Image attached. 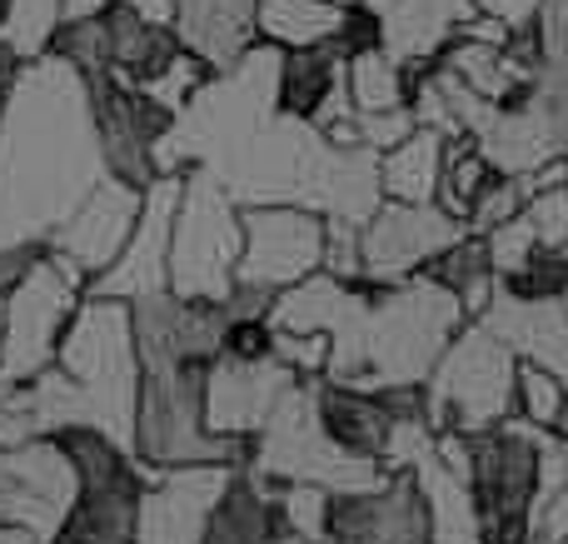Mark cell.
<instances>
[{
	"label": "cell",
	"instance_id": "cell-1",
	"mask_svg": "<svg viewBox=\"0 0 568 544\" xmlns=\"http://www.w3.org/2000/svg\"><path fill=\"white\" fill-rule=\"evenodd\" d=\"M110 175L90 90L70 60H26L0 100V250H40Z\"/></svg>",
	"mask_w": 568,
	"mask_h": 544
},
{
	"label": "cell",
	"instance_id": "cell-2",
	"mask_svg": "<svg viewBox=\"0 0 568 544\" xmlns=\"http://www.w3.org/2000/svg\"><path fill=\"white\" fill-rule=\"evenodd\" d=\"M40 435L65 425H95L125 450H135L140 415V345L125 300L85 295L70 315L60 355L50 370L26 380Z\"/></svg>",
	"mask_w": 568,
	"mask_h": 544
},
{
	"label": "cell",
	"instance_id": "cell-3",
	"mask_svg": "<svg viewBox=\"0 0 568 544\" xmlns=\"http://www.w3.org/2000/svg\"><path fill=\"white\" fill-rule=\"evenodd\" d=\"M544 435L529 420H504L469 435V495L484 544H534V510L544 495Z\"/></svg>",
	"mask_w": 568,
	"mask_h": 544
},
{
	"label": "cell",
	"instance_id": "cell-4",
	"mask_svg": "<svg viewBox=\"0 0 568 544\" xmlns=\"http://www.w3.org/2000/svg\"><path fill=\"white\" fill-rule=\"evenodd\" d=\"M240 240H245L240 235V200L205 165H190L180 175L175 225H170V290L225 300L235 290Z\"/></svg>",
	"mask_w": 568,
	"mask_h": 544
},
{
	"label": "cell",
	"instance_id": "cell-5",
	"mask_svg": "<svg viewBox=\"0 0 568 544\" xmlns=\"http://www.w3.org/2000/svg\"><path fill=\"white\" fill-rule=\"evenodd\" d=\"M85 270L70 265L60 250H40L20 280L6 290V345H0V380H36L55 365L70 315L85 300Z\"/></svg>",
	"mask_w": 568,
	"mask_h": 544
},
{
	"label": "cell",
	"instance_id": "cell-6",
	"mask_svg": "<svg viewBox=\"0 0 568 544\" xmlns=\"http://www.w3.org/2000/svg\"><path fill=\"white\" fill-rule=\"evenodd\" d=\"M514 385H519L514 345L494 335L489 325L469 320L429 375L434 420H439V430H464V435L494 430L514 420Z\"/></svg>",
	"mask_w": 568,
	"mask_h": 544
},
{
	"label": "cell",
	"instance_id": "cell-7",
	"mask_svg": "<svg viewBox=\"0 0 568 544\" xmlns=\"http://www.w3.org/2000/svg\"><path fill=\"white\" fill-rule=\"evenodd\" d=\"M240 265L235 285L290 290L324 270L329 220L310 205H240Z\"/></svg>",
	"mask_w": 568,
	"mask_h": 544
},
{
	"label": "cell",
	"instance_id": "cell-8",
	"mask_svg": "<svg viewBox=\"0 0 568 544\" xmlns=\"http://www.w3.org/2000/svg\"><path fill=\"white\" fill-rule=\"evenodd\" d=\"M320 544H434L429 495L414 470H394L379 485L329 490Z\"/></svg>",
	"mask_w": 568,
	"mask_h": 544
},
{
	"label": "cell",
	"instance_id": "cell-9",
	"mask_svg": "<svg viewBox=\"0 0 568 544\" xmlns=\"http://www.w3.org/2000/svg\"><path fill=\"white\" fill-rule=\"evenodd\" d=\"M459 235H469L459 215L434 200V205H404V200H384L359 230V255H364V280H379V285H394V280L424 275L434 255L444 245H454Z\"/></svg>",
	"mask_w": 568,
	"mask_h": 544
},
{
	"label": "cell",
	"instance_id": "cell-10",
	"mask_svg": "<svg viewBox=\"0 0 568 544\" xmlns=\"http://www.w3.org/2000/svg\"><path fill=\"white\" fill-rule=\"evenodd\" d=\"M235 465H170L155 470L140 500V544H205L220 495Z\"/></svg>",
	"mask_w": 568,
	"mask_h": 544
},
{
	"label": "cell",
	"instance_id": "cell-11",
	"mask_svg": "<svg viewBox=\"0 0 568 544\" xmlns=\"http://www.w3.org/2000/svg\"><path fill=\"white\" fill-rule=\"evenodd\" d=\"M175 200H180V175H155L145 185V210H140L135 235L125 240V250L115 255V265H105L85 285V295L105 300H140L170 290V225H175Z\"/></svg>",
	"mask_w": 568,
	"mask_h": 544
},
{
	"label": "cell",
	"instance_id": "cell-12",
	"mask_svg": "<svg viewBox=\"0 0 568 544\" xmlns=\"http://www.w3.org/2000/svg\"><path fill=\"white\" fill-rule=\"evenodd\" d=\"M294 370L284 365L280 355L270 360H240V355H225L205 370V425L215 435H235V440H250L265 430V420L275 415L280 395L294 385Z\"/></svg>",
	"mask_w": 568,
	"mask_h": 544
},
{
	"label": "cell",
	"instance_id": "cell-13",
	"mask_svg": "<svg viewBox=\"0 0 568 544\" xmlns=\"http://www.w3.org/2000/svg\"><path fill=\"white\" fill-rule=\"evenodd\" d=\"M140 210H145V190L120 180V175H105L85 200H80L75 215L50 235V250H60L70 265L85 270V280H95L105 265H115L125 240L135 235Z\"/></svg>",
	"mask_w": 568,
	"mask_h": 544
},
{
	"label": "cell",
	"instance_id": "cell-14",
	"mask_svg": "<svg viewBox=\"0 0 568 544\" xmlns=\"http://www.w3.org/2000/svg\"><path fill=\"white\" fill-rule=\"evenodd\" d=\"M314 415H320V430L354 460H369V465L384 470V455H389L394 440V415L384 405L379 390L364 385H344V380H314ZM389 475V470H384Z\"/></svg>",
	"mask_w": 568,
	"mask_h": 544
},
{
	"label": "cell",
	"instance_id": "cell-15",
	"mask_svg": "<svg viewBox=\"0 0 568 544\" xmlns=\"http://www.w3.org/2000/svg\"><path fill=\"white\" fill-rule=\"evenodd\" d=\"M175 36L225 75L260 46V0H175Z\"/></svg>",
	"mask_w": 568,
	"mask_h": 544
},
{
	"label": "cell",
	"instance_id": "cell-16",
	"mask_svg": "<svg viewBox=\"0 0 568 544\" xmlns=\"http://www.w3.org/2000/svg\"><path fill=\"white\" fill-rule=\"evenodd\" d=\"M105 30H110V66H115V75L135 80V85L155 80L160 70L175 66V56L185 50V40L175 36V26L135 16V10L120 6V0L105 6Z\"/></svg>",
	"mask_w": 568,
	"mask_h": 544
},
{
	"label": "cell",
	"instance_id": "cell-17",
	"mask_svg": "<svg viewBox=\"0 0 568 544\" xmlns=\"http://www.w3.org/2000/svg\"><path fill=\"white\" fill-rule=\"evenodd\" d=\"M444 155H449V135L434 125H414L399 145L379 155V185L384 200H404V205H434L444 185Z\"/></svg>",
	"mask_w": 568,
	"mask_h": 544
},
{
	"label": "cell",
	"instance_id": "cell-18",
	"mask_svg": "<svg viewBox=\"0 0 568 544\" xmlns=\"http://www.w3.org/2000/svg\"><path fill=\"white\" fill-rule=\"evenodd\" d=\"M344 10L334 0H260V40L280 50H304L339 40Z\"/></svg>",
	"mask_w": 568,
	"mask_h": 544
},
{
	"label": "cell",
	"instance_id": "cell-19",
	"mask_svg": "<svg viewBox=\"0 0 568 544\" xmlns=\"http://www.w3.org/2000/svg\"><path fill=\"white\" fill-rule=\"evenodd\" d=\"M349 100H354V115L409 105V70H404V60L389 46L349 56Z\"/></svg>",
	"mask_w": 568,
	"mask_h": 544
},
{
	"label": "cell",
	"instance_id": "cell-20",
	"mask_svg": "<svg viewBox=\"0 0 568 544\" xmlns=\"http://www.w3.org/2000/svg\"><path fill=\"white\" fill-rule=\"evenodd\" d=\"M568 410V380L544 360H519V385H514V415L539 430H559Z\"/></svg>",
	"mask_w": 568,
	"mask_h": 544
},
{
	"label": "cell",
	"instance_id": "cell-21",
	"mask_svg": "<svg viewBox=\"0 0 568 544\" xmlns=\"http://www.w3.org/2000/svg\"><path fill=\"white\" fill-rule=\"evenodd\" d=\"M499 285L519 300H564L568 295V245H539Z\"/></svg>",
	"mask_w": 568,
	"mask_h": 544
},
{
	"label": "cell",
	"instance_id": "cell-22",
	"mask_svg": "<svg viewBox=\"0 0 568 544\" xmlns=\"http://www.w3.org/2000/svg\"><path fill=\"white\" fill-rule=\"evenodd\" d=\"M519 210H524V185L514 175H499V170H494L489 185H484L479 200L469 205V230H474V235H489L494 225L514 220Z\"/></svg>",
	"mask_w": 568,
	"mask_h": 544
},
{
	"label": "cell",
	"instance_id": "cell-23",
	"mask_svg": "<svg viewBox=\"0 0 568 544\" xmlns=\"http://www.w3.org/2000/svg\"><path fill=\"white\" fill-rule=\"evenodd\" d=\"M519 215H524V225L534 230V240H539V245H568V185L524 195Z\"/></svg>",
	"mask_w": 568,
	"mask_h": 544
},
{
	"label": "cell",
	"instance_id": "cell-24",
	"mask_svg": "<svg viewBox=\"0 0 568 544\" xmlns=\"http://www.w3.org/2000/svg\"><path fill=\"white\" fill-rule=\"evenodd\" d=\"M539 6H544V0H474V10H479V16L504 20L509 30L534 26V20H539Z\"/></svg>",
	"mask_w": 568,
	"mask_h": 544
},
{
	"label": "cell",
	"instance_id": "cell-25",
	"mask_svg": "<svg viewBox=\"0 0 568 544\" xmlns=\"http://www.w3.org/2000/svg\"><path fill=\"white\" fill-rule=\"evenodd\" d=\"M544 490H568V430L544 435Z\"/></svg>",
	"mask_w": 568,
	"mask_h": 544
},
{
	"label": "cell",
	"instance_id": "cell-26",
	"mask_svg": "<svg viewBox=\"0 0 568 544\" xmlns=\"http://www.w3.org/2000/svg\"><path fill=\"white\" fill-rule=\"evenodd\" d=\"M120 6H130L145 20H165V26H175V0H120Z\"/></svg>",
	"mask_w": 568,
	"mask_h": 544
},
{
	"label": "cell",
	"instance_id": "cell-27",
	"mask_svg": "<svg viewBox=\"0 0 568 544\" xmlns=\"http://www.w3.org/2000/svg\"><path fill=\"white\" fill-rule=\"evenodd\" d=\"M359 6H369V10H374V16H389V10H394V6H399V0H359Z\"/></svg>",
	"mask_w": 568,
	"mask_h": 544
},
{
	"label": "cell",
	"instance_id": "cell-28",
	"mask_svg": "<svg viewBox=\"0 0 568 544\" xmlns=\"http://www.w3.org/2000/svg\"><path fill=\"white\" fill-rule=\"evenodd\" d=\"M0 345H6V295H0Z\"/></svg>",
	"mask_w": 568,
	"mask_h": 544
},
{
	"label": "cell",
	"instance_id": "cell-29",
	"mask_svg": "<svg viewBox=\"0 0 568 544\" xmlns=\"http://www.w3.org/2000/svg\"><path fill=\"white\" fill-rule=\"evenodd\" d=\"M334 6H359V0H334Z\"/></svg>",
	"mask_w": 568,
	"mask_h": 544
},
{
	"label": "cell",
	"instance_id": "cell-30",
	"mask_svg": "<svg viewBox=\"0 0 568 544\" xmlns=\"http://www.w3.org/2000/svg\"><path fill=\"white\" fill-rule=\"evenodd\" d=\"M559 430H568V410H564V420H559Z\"/></svg>",
	"mask_w": 568,
	"mask_h": 544
},
{
	"label": "cell",
	"instance_id": "cell-31",
	"mask_svg": "<svg viewBox=\"0 0 568 544\" xmlns=\"http://www.w3.org/2000/svg\"><path fill=\"white\" fill-rule=\"evenodd\" d=\"M564 310H568V295H564Z\"/></svg>",
	"mask_w": 568,
	"mask_h": 544
}]
</instances>
